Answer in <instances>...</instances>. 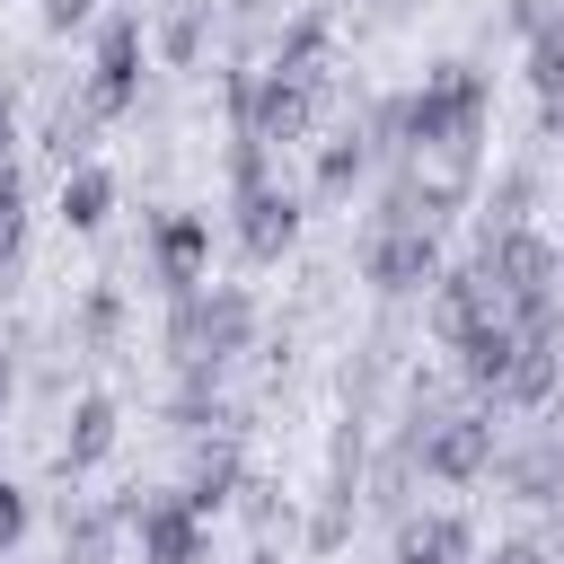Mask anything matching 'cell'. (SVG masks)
<instances>
[{
  "label": "cell",
  "instance_id": "13",
  "mask_svg": "<svg viewBox=\"0 0 564 564\" xmlns=\"http://www.w3.org/2000/svg\"><path fill=\"white\" fill-rule=\"evenodd\" d=\"M115 449V397H79L70 405V432H62V467L79 476V467H97Z\"/></svg>",
  "mask_w": 564,
  "mask_h": 564
},
{
  "label": "cell",
  "instance_id": "22",
  "mask_svg": "<svg viewBox=\"0 0 564 564\" xmlns=\"http://www.w3.org/2000/svg\"><path fill=\"white\" fill-rule=\"evenodd\" d=\"M18 538H26V494H18L9 476H0V555H9Z\"/></svg>",
  "mask_w": 564,
  "mask_h": 564
},
{
  "label": "cell",
  "instance_id": "4",
  "mask_svg": "<svg viewBox=\"0 0 564 564\" xmlns=\"http://www.w3.org/2000/svg\"><path fill=\"white\" fill-rule=\"evenodd\" d=\"M361 273L379 291H423V282H441V238L414 229V220H379L370 247H361Z\"/></svg>",
  "mask_w": 564,
  "mask_h": 564
},
{
  "label": "cell",
  "instance_id": "27",
  "mask_svg": "<svg viewBox=\"0 0 564 564\" xmlns=\"http://www.w3.org/2000/svg\"><path fill=\"white\" fill-rule=\"evenodd\" d=\"M0 405H9V352H0Z\"/></svg>",
  "mask_w": 564,
  "mask_h": 564
},
{
  "label": "cell",
  "instance_id": "6",
  "mask_svg": "<svg viewBox=\"0 0 564 564\" xmlns=\"http://www.w3.org/2000/svg\"><path fill=\"white\" fill-rule=\"evenodd\" d=\"M141 97V26L106 18L97 26V79H88V115H123Z\"/></svg>",
  "mask_w": 564,
  "mask_h": 564
},
{
  "label": "cell",
  "instance_id": "3",
  "mask_svg": "<svg viewBox=\"0 0 564 564\" xmlns=\"http://www.w3.org/2000/svg\"><path fill=\"white\" fill-rule=\"evenodd\" d=\"M247 335H256V300L238 282H220L212 300H185L176 308V344L194 361H229V352H247Z\"/></svg>",
  "mask_w": 564,
  "mask_h": 564
},
{
  "label": "cell",
  "instance_id": "19",
  "mask_svg": "<svg viewBox=\"0 0 564 564\" xmlns=\"http://www.w3.org/2000/svg\"><path fill=\"white\" fill-rule=\"evenodd\" d=\"M317 44H326V18H300V26L282 35V53H273V70H308V79H317Z\"/></svg>",
  "mask_w": 564,
  "mask_h": 564
},
{
  "label": "cell",
  "instance_id": "25",
  "mask_svg": "<svg viewBox=\"0 0 564 564\" xmlns=\"http://www.w3.org/2000/svg\"><path fill=\"white\" fill-rule=\"evenodd\" d=\"M476 564H538V546H494V555H476Z\"/></svg>",
  "mask_w": 564,
  "mask_h": 564
},
{
  "label": "cell",
  "instance_id": "21",
  "mask_svg": "<svg viewBox=\"0 0 564 564\" xmlns=\"http://www.w3.org/2000/svg\"><path fill=\"white\" fill-rule=\"evenodd\" d=\"M18 220H26V185H18V167L0 159V256H18Z\"/></svg>",
  "mask_w": 564,
  "mask_h": 564
},
{
  "label": "cell",
  "instance_id": "8",
  "mask_svg": "<svg viewBox=\"0 0 564 564\" xmlns=\"http://www.w3.org/2000/svg\"><path fill=\"white\" fill-rule=\"evenodd\" d=\"M291 238H300V203H291L282 185H256V194H238V247H247L256 264H273Z\"/></svg>",
  "mask_w": 564,
  "mask_h": 564
},
{
  "label": "cell",
  "instance_id": "23",
  "mask_svg": "<svg viewBox=\"0 0 564 564\" xmlns=\"http://www.w3.org/2000/svg\"><path fill=\"white\" fill-rule=\"evenodd\" d=\"M35 18H44V26H53V35H70V26H79V18H88V0H35Z\"/></svg>",
  "mask_w": 564,
  "mask_h": 564
},
{
  "label": "cell",
  "instance_id": "1",
  "mask_svg": "<svg viewBox=\"0 0 564 564\" xmlns=\"http://www.w3.org/2000/svg\"><path fill=\"white\" fill-rule=\"evenodd\" d=\"M397 123H405V141H423V150H458V159H467L476 123H485V79H476L467 62H441V70L397 106Z\"/></svg>",
  "mask_w": 564,
  "mask_h": 564
},
{
  "label": "cell",
  "instance_id": "17",
  "mask_svg": "<svg viewBox=\"0 0 564 564\" xmlns=\"http://www.w3.org/2000/svg\"><path fill=\"white\" fill-rule=\"evenodd\" d=\"M529 79L546 88V123H564V26H546V18L529 35Z\"/></svg>",
  "mask_w": 564,
  "mask_h": 564
},
{
  "label": "cell",
  "instance_id": "16",
  "mask_svg": "<svg viewBox=\"0 0 564 564\" xmlns=\"http://www.w3.org/2000/svg\"><path fill=\"white\" fill-rule=\"evenodd\" d=\"M229 485H238V449L220 441V449H203V458H194V476H185V502H194V511L212 520V511L229 502Z\"/></svg>",
  "mask_w": 564,
  "mask_h": 564
},
{
  "label": "cell",
  "instance_id": "12",
  "mask_svg": "<svg viewBox=\"0 0 564 564\" xmlns=\"http://www.w3.org/2000/svg\"><path fill=\"white\" fill-rule=\"evenodd\" d=\"M502 300H494V282L485 273H441V291H432V326H441V344H458L476 317H494Z\"/></svg>",
  "mask_w": 564,
  "mask_h": 564
},
{
  "label": "cell",
  "instance_id": "2",
  "mask_svg": "<svg viewBox=\"0 0 564 564\" xmlns=\"http://www.w3.org/2000/svg\"><path fill=\"white\" fill-rule=\"evenodd\" d=\"M308 97H317V79L308 70H264V79H229V106H238V123L256 132V141H300L308 132Z\"/></svg>",
  "mask_w": 564,
  "mask_h": 564
},
{
  "label": "cell",
  "instance_id": "5",
  "mask_svg": "<svg viewBox=\"0 0 564 564\" xmlns=\"http://www.w3.org/2000/svg\"><path fill=\"white\" fill-rule=\"evenodd\" d=\"M414 458H423V476H441V485H476V476L494 467V423H485V414H441V423L414 432Z\"/></svg>",
  "mask_w": 564,
  "mask_h": 564
},
{
  "label": "cell",
  "instance_id": "18",
  "mask_svg": "<svg viewBox=\"0 0 564 564\" xmlns=\"http://www.w3.org/2000/svg\"><path fill=\"white\" fill-rule=\"evenodd\" d=\"M370 167V150H361V132H335L326 150H317V194H344L352 176Z\"/></svg>",
  "mask_w": 564,
  "mask_h": 564
},
{
  "label": "cell",
  "instance_id": "9",
  "mask_svg": "<svg viewBox=\"0 0 564 564\" xmlns=\"http://www.w3.org/2000/svg\"><path fill=\"white\" fill-rule=\"evenodd\" d=\"M449 352H458V370H467L476 388H502V379H511V361H520V317H511V308H494V317H476Z\"/></svg>",
  "mask_w": 564,
  "mask_h": 564
},
{
  "label": "cell",
  "instance_id": "24",
  "mask_svg": "<svg viewBox=\"0 0 564 564\" xmlns=\"http://www.w3.org/2000/svg\"><path fill=\"white\" fill-rule=\"evenodd\" d=\"M115 317H123V308H115V291H97V300L79 308V326H88V335H115Z\"/></svg>",
  "mask_w": 564,
  "mask_h": 564
},
{
  "label": "cell",
  "instance_id": "11",
  "mask_svg": "<svg viewBox=\"0 0 564 564\" xmlns=\"http://www.w3.org/2000/svg\"><path fill=\"white\" fill-rule=\"evenodd\" d=\"M397 564H476V529L458 511H423L397 529Z\"/></svg>",
  "mask_w": 564,
  "mask_h": 564
},
{
  "label": "cell",
  "instance_id": "28",
  "mask_svg": "<svg viewBox=\"0 0 564 564\" xmlns=\"http://www.w3.org/2000/svg\"><path fill=\"white\" fill-rule=\"evenodd\" d=\"M555 458H564V441H555Z\"/></svg>",
  "mask_w": 564,
  "mask_h": 564
},
{
  "label": "cell",
  "instance_id": "20",
  "mask_svg": "<svg viewBox=\"0 0 564 564\" xmlns=\"http://www.w3.org/2000/svg\"><path fill=\"white\" fill-rule=\"evenodd\" d=\"M106 538H115V520H106V511H88V520L62 538V564H106Z\"/></svg>",
  "mask_w": 564,
  "mask_h": 564
},
{
  "label": "cell",
  "instance_id": "14",
  "mask_svg": "<svg viewBox=\"0 0 564 564\" xmlns=\"http://www.w3.org/2000/svg\"><path fill=\"white\" fill-rule=\"evenodd\" d=\"M106 212H115V176H106L97 159H79V167L62 176V220H70V229H97Z\"/></svg>",
  "mask_w": 564,
  "mask_h": 564
},
{
  "label": "cell",
  "instance_id": "7",
  "mask_svg": "<svg viewBox=\"0 0 564 564\" xmlns=\"http://www.w3.org/2000/svg\"><path fill=\"white\" fill-rule=\"evenodd\" d=\"M132 529H141V564H203V511L185 494H150Z\"/></svg>",
  "mask_w": 564,
  "mask_h": 564
},
{
  "label": "cell",
  "instance_id": "10",
  "mask_svg": "<svg viewBox=\"0 0 564 564\" xmlns=\"http://www.w3.org/2000/svg\"><path fill=\"white\" fill-rule=\"evenodd\" d=\"M150 256H159V282H167V291H194V282H203V256H212V229H203L194 212H167V220L150 229Z\"/></svg>",
  "mask_w": 564,
  "mask_h": 564
},
{
  "label": "cell",
  "instance_id": "15",
  "mask_svg": "<svg viewBox=\"0 0 564 564\" xmlns=\"http://www.w3.org/2000/svg\"><path fill=\"white\" fill-rule=\"evenodd\" d=\"M546 388H555V344L520 335V361H511V379H502L494 397H511V405H546Z\"/></svg>",
  "mask_w": 564,
  "mask_h": 564
},
{
  "label": "cell",
  "instance_id": "26",
  "mask_svg": "<svg viewBox=\"0 0 564 564\" xmlns=\"http://www.w3.org/2000/svg\"><path fill=\"white\" fill-rule=\"evenodd\" d=\"M18 141V106H9V88H0V150Z\"/></svg>",
  "mask_w": 564,
  "mask_h": 564
}]
</instances>
